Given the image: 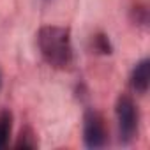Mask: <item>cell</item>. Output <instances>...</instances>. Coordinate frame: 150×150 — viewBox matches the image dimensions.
<instances>
[{"label": "cell", "instance_id": "1", "mask_svg": "<svg viewBox=\"0 0 150 150\" xmlns=\"http://www.w3.org/2000/svg\"><path fill=\"white\" fill-rule=\"evenodd\" d=\"M37 48L42 60L58 71H65L74 62L71 28L60 25H44L37 32Z\"/></svg>", "mask_w": 150, "mask_h": 150}, {"label": "cell", "instance_id": "2", "mask_svg": "<svg viewBox=\"0 0 150 150\" xmlns=\"http://www.w3.org/2000/svg\"><path fill=\"white\" fill-rule=\"evenodd\" d=\"M115 117L118 125V139L122 145H129L139 132V108L129 94H120L117 97Z\"/></svg>", "mask_w": 150, "mask_h": 150}, {"label": "cell", "instance_id": "3", "mask_svg": "<svg viewBox=\"0 0 150 150\" xmlns=\"http://www.w3.org/2000/svg\"><path fill=\"white\" fill-rule=\"evenodd\" d=\"M108 141V129L104 117L94 110L88 108L83 113V143L87 148H103Z\"/></svg>", "mask_w": 150, "mask_h": 150}, {"label": "cell", "instance_id": "4", "mask_svg": "<svg viewBox=\"0 0 150 150\" xmlns=\"http://www.w3.org/2000/svg\"><path fill=\"white\" fill-rule=\"evenodd\" d=\"M129 85L132 92H136L138 96H145L148 92V87H150V60L148 58H141L139 62L134 64L131 76H129Z\"/></svg>", "mask_w": 150, "mask_h": 150}, {"label": "cell", "instance_id": "5", "mask_svg": "<svg viewBox=\"0 0 150 150\" xmlns=\"http://www.w3.org/2000/svg\"><path fill=\"white\" fill-rule=\"evenodd\" d=\"M11 132H13V111L2 108L0 110V150L9 145Z\"/></svg>", "mask_w": 150, "mask_h": 150}, {"label": "cell", "instance_id": "6", "mask_svg": "<svg viewBox=\"0 0 150 150\" xmlns=\"http://www.w3.org/2000/svg\"><path fill=\"white\" fill-rule=\"evenodd\" d=\"M39 146V138H37V132L30 127V125H25L21 127L20 134H18V139L14 143V148H37Z\"/></svg>", "mask_w": 150, "mask_h": 150}, {"label": "cell", "instance_id": "7", "mask_svg": "<svg viewBox=\"0 0 150 150\" xmlns=\"http://www.w3.org/2000/svg\"><path fill=\"white\" fill-rule=\"evenodd\" d=\"M90 48L94 53L97 55H111L113 53V44L110 41V37L104 32H97L92 35L90 39Z\"/></svg>", "mask_w": 150, "mask_h": 150}, {"label": "cell", "instance_id": "8", "mask_svg": "<svg viewBox=\"0 0 150 150\" xmlns=\"http://www.w3.org/2000/svg\"><path fill=\"white\" fill-rule=\"evenodd\" d=\"M131 21H132L138 28L146 30V27H148V9H146L145 4H136V6H132V9H131Z\"/></svg>", "mask_w": 150, "mask_h": 150}, {"label": "cell", "instance_id": "9", "mask_svg": "<svg viewBox=\"0 0 150 150\" xmlns=\"http://www.w3.org/2000/svg\"><path fill=\"white\" fill-rule=\"evenodd\" d=\"M0 88H2V72H0Z\"/></svg>", "mask_w": 150, "mask_h": 150}]
</instances>
